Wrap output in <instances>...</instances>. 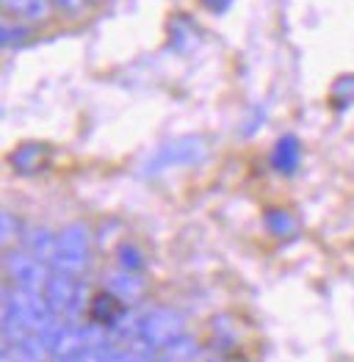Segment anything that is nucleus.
Here are the masks:
<instances>
[{"label":"nucleus","instance_id":"5","mask_svg":"<svg viewBox=\"0 0 354 362\" xmlns=\"http://www.w3.org/2000/svg\"><path fill=\"white\" fill-rule=\"evenodd\" d=\"M47 147L45 144H39V141H28V144H23V147H17V150L11 152V166L17 169V172H23V175H36V172H42L45 169V163H47Z\"/></svg>","mask_w":354,"mask_h":362},{"label":"nucleus","instance_id":"8","mask_svg":"<svg viewBox=\"0 0 354 362\" xmlns=\"http://www.w3.org/2000/svg\"><path fill=\"white\" fill-rule=\"evenodd\" d=\"M3 6L20 20H45L50 11L47 0H3Z\"/></svg>","mask_w":354,"mask_h":362},{"label":"nucleus","instance_id":"9","mask_svg":"<svg viewBox=\"0 0 354 362\" xmlns=\"http://www.w3.org/2000/svg\"><path fill=\"white\" fill-rule=\"evenodd\" d=\"M266 227L274 233V235H280V238H288V235H294L296 233V221L294 216H288L285 211H271L266 216Z\"/></svg>","mask_w":354,"mask_h":362},{"label":"nucleus","instance_id":"14","mask_svg":"<svg viewBox=\"0 0 354 362\" xmlns=\"http://www.w3.org/2000/svg\"><path fill=\"white\" fill-rule=\"evenodd\" d=\"M202 3H205L207 8H213V11H222V8H224L230 0H202Z\"/></svg>","mask_w":354,"mask_h":362},{"label":"nucleus","instance_id":"11","mask_svg":"<svg viewBox=\"0 0 354 362\" xmlns=\"http://www.w3.org/2000/svg\"><path fill=\"white\" fill-rule=\"evenodd\" d=\"M119 263L125 266V272H136V269H142V252L127 243L119 249Z\"/></svg>","mask_w":354,"mask_h":362},{"label":"nucleus","instance_id":"7","mask_svg":"<svg viewBox=\"0 0 354 362\" xmlns=\"http://www.w3.org/2000/svg\"><path fill=\"white\" fill-rule=\"evenodd\" d=\"M271 163L282 175H291L294 172L296 163H299V141H296L294 136H285V139L277 141V147L271 152Z\"/></svg>","mask_w":354,"mask_h":362},{"label":"nucleus","instance_id":"4","mask_svg":"<svg viewBox=\"0 0 354 362\" xmlns=\"http://www.w3.org/2000/svg\"><path fill=\"white\" fill-rule=\"evenodd\" d=\"M45 296H47V304H50L53 313H69V310L78 307L81 291H78L72 274L59 272L56 276H50V282H47V288H45Z\"/></svg>","mask_w":354,"mask_h":362},{"label":"nucleus","instance_id":"1","mask_svg":"<svg viewBox=\"0 0 354 362\" xmlns=\"http://www.w3.org/2000/svg\"><path fill=\"white\" fill-rule=\"evenodd\" d=\"M56 266L61 274H81L88 260V233L84 224H72L56 241Z\"/></svg>","mask_w":354,"mask_h":362},{"label":"nucleus","instance_id":"13","mask_svg":"<svg viewBox=\"0 0 354 362\" xmlns=\"http://www.w3.org/2000/svg\"><path fill=\"white\" fill-rule=\"evenodd\" d=\"M53 3H59L61 8H69V11H78L84 6V0H53Z\"/></svg>","mask_w":354,"mask_h":362},{"label":"nucleus","instance_id":"6","mask_svg":"<svg viewBox=\"0 0 354 362\" xmlns=\"http://www.w3.org/2000/svg\"><path fill=\"white\" fill-rule=\"evenodd\" d=\"M122 315V302L114 291H100L91 296L88 302V318L97 324V327H111Z\"/></svg>","mask_w":354,"mask_h":362},{"label":"nucleus","instance_id":"12","mask_svg":"<svg viewBox=\"0 0 354 362\" xmlns=\"http://www.w3.org/2000/svg\"><path fill=\"white\" fill-rule=\"evenodd\" d=\"M25 36H28V33H25V28H23V25H20V28H14L11 23H6V25H3V45H14L17 39L23 42Z\"/></svg>","mask_w":354,"mask_h":362},{"label":"nucleus","instance_id":"10","mask_svg":"<svg viewBox=\"0 0 354 362\" xmlns=\"http://www.w3.org/2000/svg\"><path fill=\"white\" fill-rule=\"evenodd\" d=\"M108 285H114V288H108V291H114L117 296H139V293H142V282L133 279V272L114 274V276L108 279Z\"/></svg>","mask_w":354,"mask_h":362},{"label":"nucleus","instance_id":"2","mask_svg":"<svg viewBox=\"0 0 354 362\" xmlns=\"http://www.w3.org/2000/svg\"><path fill=\"white\" fill-rule=\"evenodd\" d=\"M180 332H183V315H177L175 310H155L142 324L144 340L155 346H169L180 337Z\"/></svg>","mask_w":354,"mask_h":362},{"label":"nucleus","instance_id":"3","mask_svg":"<svg viewBox=\"0 0 354 362\" xmlns=\"http://www.w3.org/2000/svg\"><path fill=\"white\" fill-rule=\"evenodd\" d=\"M6 263H8V274L14 276V282H17V288H25V291H45L47 288V274H45V266H42V260L39 257H28V255H8L6 257Z\"/></svg>","mask_w":354,"mask_h":362}]
</instances>
